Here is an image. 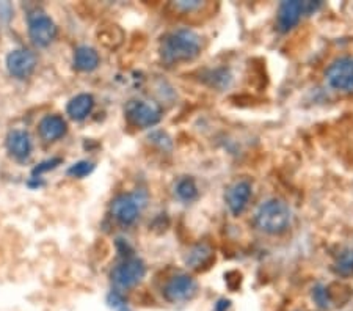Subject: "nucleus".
<instances>
[{
  "label": "nucleus",
  "mask_w": 353,
  "mask_h": 311,
  "mask_svg": "<svg viewBox=\"0 0 353 311\" xmlns=\"http://www.w3.org/2000/svg\"><path fill=\"white\" fill-rule=\"evenodd\" d=\"M330 87L339 92H353V57L336 59L325 71Z\"/></svg>",
  "instance_id": "obj_3"
},
{
  "label": "nucleus",
  "mask_w": 353,
  "mask_h": 311,
  "mask_svg": "<svg viewBox=\"0 0 353 311\" xmlns=\"http://www.w3.org/2000/svg\"><path fill=\"white\" fill-rule=\"evenodd\" d=\"M37 66V57L33 55L30 50L26 49H16L10 52L7 57V68L8 72L13 77L26 79L35 70Z\"/></svg>",
  "instance_id": "obj_9"
},
{
  "label": "nucleus",
  "mask_w": 353,
  "mask_h": 311,
  "mask_svg": "<svg viewBox=\"0 0 353 311\" xmlns=\"http://www.w3.org/2000/svg\"><path fill=\"white\" fill-rule=\"evenodd\" d=\"M212 258H214L212 248L206 244H199L190 250L189 257H187V264L193 269H199L201 265H206L212 261Z\"/></svg>",
  "instance_id": "obj_16"
},
{
  "label": "nucleus",
  "mask_w": 353,
  "mask_h": 311,
  "mask_svg": "<svg viewBox=\"0 0 353 311\" xmlns=\"http://www.w3.org/2000/svg\"><path fill=\"white\" fill-rule=\"evenodd\" d=\"M176 7H178L179 10H184V11H192L195 8H199L201 7V2H198V0H193V2H178L176 3Z\"/></svg>",
  "instance_id": "obj_22"
},
{
  "label": "nucleus",
  "mask_w": 353,
  "mask_h": 311,
  "mask_svg": "<svg viewBox=\"0 0 353 311\" xmlns=\"http://www.w3.org/2000/svg\"><path fill=\"white\" fill-rule=\"evenodd\" d=\"M7 148L8 151L18 159H26L32 151V140L30 135L24 131H13L7 137Z\"/></svg>",
  "instance_id": "obj_13"
},
{
  "label": "nucleus",
  "mask_w": 353,
  "mask_h": 311,
  "mask_svg": "<svg viewBox=\"0 0 353 311\" xmlns=\"http://www.w3.org/2000/svg\"><path fill=\"white\" fill-rule=\"evenodd\" d=\"M39 135L46 141H54L63 137L66 132V121L59 115H48L39 123Z\"/></svg>",
  "instance_id": "obj_12"
},
{
  "label": "nucleus",
  "mask_w": 353,
  "mask_h": 311,
  "mask_svg": "<svg viewBox=\"0 0 353 311\" xmlns=\"http://www.w3.org/2000/svg\"><path fill=\"white\" fill-rule=\"evenodd\" d=\"M129 121L137 128H151L161 121V109L150 101H130L126 107Z\"/></svg>",
  "instance_id": "obj_6"
},
{
  "label": "nucleus",
  "mask_w": 353,
  "mask_h": 311,
  "mask_svg": "<svg viewBox=\"0 0 353 311\" xmlns=\"http://www.w3.org/2000/svg\"><path fill=\"white\" fill-rule=\"evenodd\" d=\"M312 297H314V301L317 302L319 307H322V308H328L330 303H332V301H330V296H328V290L322 285L314 288V291H312Z\"/></svg>",
  "instance_id": "obj_20"
},
{
  "label": "nucleus",
  "mask_w": 353,
  "mask_h": 311,
  "mask_svg": "<svg viewBox=\"0 0 353 311\" xmlns=\"http://www.w3.org/2000/svg\"><path fill=\"white\" fill-rule=\"evenodd\" d=\"M93 106H94L93 96L88 93H82V94H77L76 98H72L70 101L66 110H68V115H70L72 120L81 121L90 115L91 110H93Z\"/></svg>",
  "instance_id": "obj_14"
},
{
  "label": "nucleus",
  "mask_w": 353,
  "mask_h": 311,
  "mask_svg": "<svg viewBox=\"0 0 353 311\" xmlns=\"http://www.w3.org/2000/svg\"><path fill=\"white\" fill-rule=\"evenodd\" d=\"M176 195L182 201H193L198 197V188L192 178H182L176 184Z\"/></svg>",
  "instance_id": "obj_18"
},
{
  "label": "nucleus",
  "mask_w": 353,
  "mask_h": 311,
  "mask_svg": "<svg viewBox=\"0 0 353 311\" xmlns=\"http://www.w3.org/2000/svg\"><path fill=\"white\" fill-rule=\"evenodd\" d=\"M28 33H30L32 41L37 46H49L57 37V26L54 21L44 14L43 11H33L28 14Z\"/></svg>",
  "instance_id": "obj_5"
},
{
  "label": "nucleus",
  "mask_w": 353,
  "mask_h": 311,
  "mask_svg": "<svg viewBox=\"0 0 353 311\" xmlns=\"http://www.w3.org/2000/svg\"><path fill=\"white\" fill-rule=\"evenodd\" d=\"M146 274L145 263L139 258H129L118 264L112 272V280L121 290H129L139 285Z\"/></svg>",
  "instance_id": "obj_4"
},
{
  "label": "nucleus",
  "mask_w": 353,
  "mask_h": 311,
  "mask_svg": "<svg viewBox=\"0 0 353 311\" xmlns=\"http://www.w3.org/2000/svg\"><path fill=\"white\" fill-rule=\"evenodd\" d=\"M334 270L343 277L353 275V245L347 247L345 250L341 252V254L336 258Z\"/></svg>",
  "instance_id": "obj_17"
},
{
  "label": "nucleus",
  "mask_w": 353,
  "mask_h": 311,
  "mask_svg": "<svg viewBox=\"0 0 353 311\" xmlns=\"http://www.w3.org/2000/svg\"><path fill=\"white\" fill-rule=\"evenodd\" d=\"M141 198L137 194L119 195L112 201V214L119 223L130 225L134 223L141 211Z\"/></svg>",
  "instance_id": "obj_8"
},
{
  "label": "nucleus",
  "mask_w": 353,
  "mask_h": 311,
  "mask_svg": "<svg viewBox=\"0 0 353 311\" xmlns=\"http://www.w3.org/2000/svg\"><path fill=\"white\" fill-rule=\"evenodd\" d=\"M107 302L115 311H128V302L124 301V297L119 292H112Z\"/></svg>",
  "instance_id": "obj_21"
},
{
  "label": "nucleus",
  "mask_w": 353,
  "mask_h": 311,
  "mask_svg": "<svg viewBox=\"0 0 353 311\" xmlns=\"http://www.w3.org/2000/svg\"><path fill=\"white\" fill-rule=\"evenodd\" d=\"M55 163H60V159H55L52 162H46V163H41V167L35 168V173H41L44 172V170H49V168H54Z\"/></svg>",
  "instance_id": "obj_23"
},
{
  "label": "nucleus",
  "mask_w": 353,
  "mask_h": 311,
  "mask_svg": "<svg viewBox=\"0 0 353 311\" xmlns=\"http://www.w3.org/2000/svg\"><path fill=\"white\" fill-rule=\"evenodd\" d=\"M196 281L193 280L190 275L181 274L173 277V279L167 283V286H165L163 290V296L168 302L179 303L190 301V299L196 294Z\"/></svg>",
  "instance_id": "obj_7"
},
{
  "label": "nucleus",
  "mask_w": 353,
  "mask_h": 311,
  "mask_svg": "<svg viewBox=\"0 0 353 311\" xmlns=\"http://www.w3.org/2000/svg\"><path fill=\"white\" fill-rule=\"evenodd\" d=\"M250 197H252V184L248 181H236L234 184H231L228 188L225 194V201L232 216H241L243 209L247 208Z\"/></svg>",
  "instance_id": "obj_10"
},
{
  "label": "nucleus",
  "mask_w": 353,
  "mask_h": 311,
  "mask_svg": "<svg viewBox=\"0 0 353 311\" xmlns=\"http://www.w3.org/2000/svg\"><path fill=\"white\" fill-rule=\"evenodd\" d=\"M290 209L283 200L272 198L259 206L256 212L254 223L267 234H281L290 225Z\"/></svg>",
  "instance_id": "obj_2"
},
{
  "label": "nucleus",
  "mask_w": 353,
  "mask_h": 311,
  "mask_svg": "<svg viewBox=\"0 0 353 311\" xmlns=\"http://www.w3.org/2000/svg\"><path fill=\"white\" fill-rule=\"evenodd\" d=\"M161 52L167 63L189 61L201 52V39L190 28H178L163 38Z\"/></svg>",
  "instance_id": "obj_1"
},
{
  "label": "nucleus",
  "mask_w": 353,
  "mask_h": 311,
  "mask_svg": "<svg viewBox=\"0 0 353 311\" xmlns=\"http://www.w3.org/2000/svg\"><path fill=\"white\" fill-rule=\"evenodd\" d=\"M228 307H230V301H220L215 311H225V308H228Z\"/></svg>",
  "instance_id": "obj_24"
},
{
  "label": "nucleus",
  "mask_w": 353,
  "mask_h": 311,
  "mask_svg": "<svg viewBox=\"0 0 353 311\" xmlns=\"http://www.w3.org/2000/svg\"><path fill=\"white\" fill-rule=\"evenodd\" d=\"M98 65H99V54L96 52L93 48L81 46L76 49V54H74V66H76V70L90 72L96 70Z\"/></svg>",
  "instance_id": "obj_15"
},
{
  "label": "nucleus",
  "mask_w": 353,
  "mask_h": 311,
  "mask_svg": "<svg viewBox=\"0 0 353 311\" xmlns=\"http://www.w3.org/2000/svg\"><path fill=\"white\" fill-rule=\"evenodd\" d=\"M303 14L301 2H283L278 8L276 26L281 33H286L299 24V21Z\"/></svg>",
  "instance_id": "obj_11"
},
{
  "label": "nucleus",
  "mask_w": 353,
  "mask_h": 311,
  "mask_svg": "<svg viewBox=\"0 0 353 311\" xmlns=\"http://www.w3.org/2000/svg\"><path fill=\"white\" fill-rule=\"evenodd\" d=\"M93 168H94L93 163L82 161V162L74 163V165L68 170V174H71V177H74V178H83V177H87L88 173L93 172Z\"/></svg>",
  "instance_id": "obj_19"
}]
</instances>
